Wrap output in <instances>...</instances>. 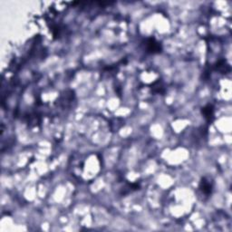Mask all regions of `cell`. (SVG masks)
<instances>
[{"label":"cell","mask_w":232,"mask_h":232,"mask_svg":"<svg viewBox=\"0 0 232 232\" xmlns=\"http://www.w3.org/2000/svg\"><path fill=\"white\" fill-rule=\"evenodd\" d=\"M148 50L151 53H159L161 52V46L159 43H157L153 38L150 39L148 42Z\"/></svg>","instance_id":"obj_1"},{"label":"cell","mask_w":232,"mask_h":232,"mask_svg":"<svg viewBox=\"0 0 232 232\" xmlns=\"http://www.w3.org/2000/svg\"><path fill=\"white\" fill-rule=\"evenodd\" d=\"M200 188H201V190L206 194H209L211 192V185L205 179L202 180V181L200 183Z\"/></svg>","instance_id":"obj_2"},{"label":"cell","mask_w":232,"mask_h":232,"mask_svg":"<svg viewBox=\"0 0 232 232\" xmlns=\"http://www.w3.org/2000/svg\"><path fill=\"white\" fill-rule=\"evenodd\" d=\"M203 114H204V115H205L206 118L213 115V108H212V106L208 105L207 107H205V108L203 109Z\"/></svg>","instance_id":"obj_3"}]
</instances>
